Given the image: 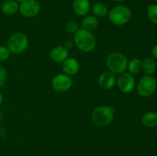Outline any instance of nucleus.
I'll use <instances>...</instances> for the list:
<instances>
[{
  "label": "nucleus",
  "instance_id": "obj_19",
  "mask_svg": "<svg viewBox=\"0 0 157 156\" xmlns=\"http://www.w3.org/2000/svg\"><path fill=\"white\" fill-rule=\"evenodd\" d=\"M127 69L130 73L133 75L136 74L142 70V61L139 58H132L128 61Z\"/></svg>",
  "mask_w": 157,
  "mask_h": 156
},
{
  "label": "nucleus",
  "instance_id": "obj_28",
  "mask_svg": "<svg viewBox=\"0 0 157 156\" xmlns=\"http://www.w3.org/2000/svg\"><path fill=\"white\" fill-rule=\"evenodd\" d=\"M115 2H122L125 1V0H114Z\"/></svg>",
  "mask_w": 157,
  "mask_h": 156
},
{
  "label": "nucleus",
  "instance_id": "obj_22",
  "mask_svg": "<svg viewBox=\"0 0 157 156\" xmlns=\"http://www.w3.org/2000/svg\"><path fill=\"white\" fill-rule=\"evenodd\" d=\"M10 50L6 46H0V61H6L10 56Z\"/></svg>",
  "mask_w": 157,
  "mask_h": 156
},
{
  "label": "nucleus",
  "instance_id": "obj_3",
  "mask_svg": "<svg viewBox=\"0 0 157 156\" xmlns=\"http://www.w3.org/2000/svg\"><path fill=\"white\" fill-rule=\"evenodd\" d=\"M106 63L109 71L114 74H121L124 73L127 69L128 60L123 53L114 51L109 54L107 57Z\"/></svg>",
  "mask_w": 157,
  "mask_h": 156
},
{
  "label": "nucleus",
  "instance_id": "obj_7",
  "mask_svg": "<svg viewBox=\"0 0 157 156\" xmlns=\"http://www.w3.org/2000/svg\"><path fill=\"white\" fill-rule=\"evenodd\" d=\"M18 11L25 18H34L39 14L41 4L38 0H25L19 4Z\"/></svg>",
  "mask_w": 157,
  "mask_h": 156
},
{
  "label": "nucleus",
  "instance_id": "obj_16",
  "mask_svg": "<svg viewBox=\"0 0 157 156\" xmlns=\"http://www.w3.org/2000/svg\"><path fill=\"white\" fill-rule=\"evenodd\" d=\"M98 22L99 21L96 16L87 15V16L84 17L81 21V26H82V28L91 32L98 27Z\"/></svg>",
  "mask_w": 157,
  "mask_h": 156
},
{
  "label": "nucleus",
  "instance_id": "obj_21",
  "mask_svg": "<svg viewBox=\"0 0 157 156\" xmlns=\"http://www.w3.org/2000/svg\"><path fill=\"white\" fill-rule=\"evenodd\" d=\"M65 28L69 33L75 34L77 32H78V29H79L80 28L78 23H77L75 21H69L66 23Z\"/></svg>",
  "mask_w": 157,
  "mask_h": 156
},
{
  "label": "nucleus",
  "instance_id": "obj_18",
  "mask_svg": "<svg viewBox=\"0 0 157 156\" xmlns=\"http://www.w3.org/2000/svg\"><path fill=\"white\" fill-rule=\"evenodd\" d=\"M92 12L94 15V16L96 17H104L106 15H108V8L106 6L104 3L101 2H95L92 5L91 8Z\"/></svg>",
  "mask_w": 157,
  "mask_h": 156
},
{
  "label": "nucleus",
  "instance_id": "obj_8",
  "mask_svg": "<svg viewBox=\"0 0 157 156\" xmlns=\"http://www.w3.org/2000/svg\"><path fill=\"white\" fill-rule=\"evenodd\" d=\"M116 84L120 91L124 93H130L134 90L136 81L133 74L124 72L117 78Z\"/></svg>",
  "mask_w": 157,
  "mask_h": 156
},
{
  "label": "nucleus",
  "instance_id": "obj_14",
  "mask_svg": "<svg viewBox=\"0 0 157 156\" xmlns=\"http://www.w3.org/2000/svg\"><path fill=\"white\" fill-rule=\"evenodd\" d=\"M19 9V4L15 0H6L2 5V12L7 15H13L16 13Z\"/></svg>",
  "mask_w": 157,
  "mask_h": 156
},
{
  "label": "nucleus",
  "instance_id": "obj_17",
  "mask_svg": "<svg viewBox=\"0 0 157 156\" xmlns=\"http://www.w3.org/2000/svg\"><path fill=\"white\" fill-rule=\"evenodd\" d=\"M142 70L146 75L152 76L156 70V60L152 58H147L142 61Z\"/></svg>",
  "mask_w": 157,
  "mask_h": 156
},
{
  "label": "nucleus",
  "instance_id": "obj_4",
  "mask_svg": "<svg viewBox=\"0 0 157 156\" xmlns=\"http://www.w3.org/2000/svg\"><path fill=\"white\" fill-rule=\"evenodd\" d=\"M110 21L117 26H123L127 24L132 16V12L128 6L119 5L112 8L108 12Z\"/></svg>",
  "mask_w": 157,
  "mask_h": 156
},
{
  "label": "nucleus",
  "instance_id": "obj_10",
  "mask_svg": "<svg viewBox=\"0 0 157 156\" xmlns=\"http://www.w3.org/2000/svg\"><path fill=\"white\" fill-rule=\"evenodd\" d=\"M117 78L114 73L110 71H105L100 75L98 78V84L100 87L104 90H110L116 84Z\"/></svg>",
  "mask_w": 157,
  "mask_h": 156
},
{
  "label": "nucleus",
  "instance_id": "obj_26",
  "mask_svg": "<svg viewBox=\"0 0 157 156\" xmlns=\"http://www.w3.org/2000/svg\"><path fill=\"white\" fill-rule=\"evenodd\" d=\"M3 102V96L2 94V93L0 92V105H2V103Z\"/></svg>",
  "mask_w": 157,
  "mask_h": 156
},
{
  "label": "nucleus",
  "instance_id": "obj_29",
  "mask_svg": "<svg viewBox=\"0 0 157 156\" xmlns=\"http://www.w3.org/2000/svg\"><path fill=\"white\" fill-rule=\"evenodd\" d=\"M1 1H2V0H0V2H1Z\"/></svg>",
  "mask_w": 157,
  "mask_h": 156
},
{
  "label": "nucleus",
  "instance_id": "obj_13",
  "mask_svg": "<svg viewBox=\"0 0 157 156\" xmlns=\"http://www.w3.org/2000/svg\"><path fill=\"white\" fill-rule=\"evenodd\" d=\"M72 8L76 15L85 16L90 10V0H74Z\"/></svg>",
  "mask_w": 157,
  "mask_h": 156
},
{
  "label": "nucleus",
  "instance_id": "obj_20",
  "mask_svg": "<svg viewBox=\"0 0 157 156\" xmlns=\"http://www.w3.org/2000/svg\"><path fill=\"white\" fill-rule=\"evenodd\" d=\"M147 15L149 20L153 24L157 25V4L150 5L147 11Z\"/></svg>",
  "mask_w": 157,
  "mask_h": 156
},
{
  "label": "nucleus",
  "instance_id": "obj_24",
  "mask_svg": "<svg viewBox=\"0 0 157 156\" xmlns=\"http://www.w3.org/2000/svg\"><path fill=\"white\" fill-rule=\"evenodd\" d=\"M152 55L153 57V59L157 61V44H155L152 48Z\"/></svg>",
  "mask_w": 157,
  "mask_h": 156
},
{
  "label": "nucleus",
  "instance_id": "obj_11",
  "mask_svg": "<svg viewBox=\"0 0 157 156\" xmlns=\"http://www.w3.org/2000/svg\"><path fill=\"white\" fill-rule=\"evenodd\" d=\"M68 50L64 45H58L51 50L50 58L55 63H62L68 58Z\"/></svg>",
  "mask_w": 157,
  "mask_h": 156
},
{
  "label": "nucleus",
  "instance_id": "obj_25",
  "mask_svg": "<svg viewBox=\"0 0 157 156\" xmlns=\"http://www.w3.org/2000/svg\"><path fill=\"white\" fill-rule=\"evenodd\" d=\"M64 46L67 49V50H68V49L71 48L72 47V46H73V43L71 42V41H66V43L64 44Z\"/></svg>",
  "mask_w": 157,
  "mask_h": 156
},
{
  "label": "nucleus",
  "instance_id": "obj_2",
  "mask_svg": "<svg viewBox=\"0 0 157 156\" xmlns=\"http://www.w3.org/2000/svg\"><path fill=\"white\" fill-rule=\"evenodd\" d=\"M90 117L93 123L97 126H107L113 121L114 109L110 106H100L93 110Z\"/></svg>",
  "mask_w": 157,
  "mask_h": 156
},
{
  "label": "nucleus",
  "instance_id": "obj_5",
  "mask_svg": "<svg viewBox=\"0 0 157 156\" xmlns=\"http://www.w3.org/2000/svg\"><path fill=\"white\" fill-rule=\"evenodd\" d=\"M29 45V38L25 34L18 32L11 35L7 41V46L11 53L18 54L22 53L26 50Z\"/></svg>",
  "mask_w": 157,
  "mask_h": 156
},
{
  "label": "nucleus",
  "instance_id": "obj_1",
  "mask_svg": "<svg viewBox=\"0 0 157 156\" xmlns=\"http://www.w3.org/2000/svg\"><path fill=\"white\" fill-rule=\"evenodd\" d=\"M75 44L81 51L88 53L94 50L97 45V39L90 31L79 28L74 37Z\"/></svg>",
  "mask_w": 157,
  "mask_h": 156
},
{
  "label": "nucleus",
  "instance_id": "obj_12",
  "mask_svg": "<svg viewBox=\"0 0 157 156\" xmlns=\"http://www.w3.org/2000/svg\"><path fill=\"white\" fill-rule=\"evenodd\" d=\"M62 70L68 76L77 74L80 70L79 62L74 58H67L62 62Z\"/></svg>",
  "mask_w": 157,
  "mask_h": 156
},
{
  "label": "nucleus",
  "instance_id": "obj_23",
  "mask_svg": "<svg viewBox=\"0 0 157 156\" xmlns=\"http://www.w3.org/2000/svg\"><path fill=\"white\" fill-rule=\"evenodd\" d=\"M7 80V72L6 70L0 65V88L6 84Z\"/></svg>",
  "mask_w": 157,
  "mask_h": 156
},
{
  "label": "nucleus",
  "instance_id": "obj_27",
  "mask_svg": "<svg viewBox=\"0 0 157 156\" xmlns=\"http://www.w3.org/2000/svg\"><path fill=\"white\" fill-rule=\"evenodd\" d=\"M15 2H17L19 3V4H20V3L22 2H23V1H25V0H15Z\"/></svg>",
  "mask_w": 157,
  "mask_h": 156
},
{
  "label": "nucleus",
  "instance_id": "obj_15",
  "mask_svg": "<svg viewBox=\"0 0 157 156\" xmlns=\"http://www.w3.org/2000/svg\"><path fill=\"white\" fill-rule=\"evenodd\" d=\"M143 125L148 128H154L157 126V113L155 112H147L143 115L141 118Z\"/></svg>",
  "mask_w": 157,
  "mask_h": 156
},
{
  "label": "nucleus",
  "instance_id": "obj_6",
  "mask_svg": "<svg viewBox=\"0 0 157 156\" xmlns=\"http://www.w3.org/2000/svg\"><path fill=\"white\" fill-rule=\"evenodd\" d=\"M156 87V80L150 75H145L138 82L136 90L140 96L143 97H149L155 93Z\"/></svg>",
  "mask_w": 157,
  "mask_h": 156
},
{
  "label": "nucleus",
  "instance_id": "obj_9",
  "mask_svg": "<svg viewBox=\"0 0 157 156\" xmlns=\"http://www.w3.org/2000/svg\"><path fill=\"white\" fill-rule=\"evenodd\" d=\"M72 79L65 73H59L52 78V87L54 90L58 93H64L70 90L72 86Z\"/></svg>",
  "mask_w": 157,
  "mask_h": 156
}]
</instances>
